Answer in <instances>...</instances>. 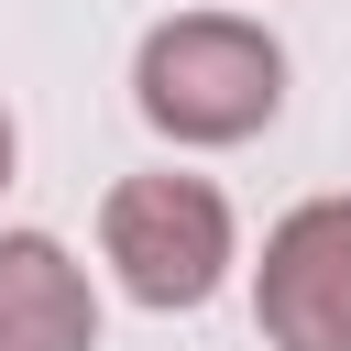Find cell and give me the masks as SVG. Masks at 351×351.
<instances>
[{"label":"cell","instance_id":"cell-1","mask_svg":"<svg viewBox=\"0 0 351 351\" xmlns=\"http://www.w3.org/2000/svg\"><path fill=\"white\" fill-rule=\"evenodd\" d=\"M132 110L165 143H186V154L252 143L285 110V44L263 22H241V11H176L132 55Z\"/></svg>","mask_w":351,"mask_h":351},{"label":"cell","instance_id":"cell-2","mask_svg":"<svg viewBox=\"0 0 351 351\" xmlns=\"http://www.w3.org/2000/svg\"><path fill=\"white\" fill-rule=\"evenodd\" d=\"M99 252H110V274L143 296V307H208L219 296V274H230V197L208 186V176H121L110 197H99Z\"/></svg>","mask_w":351,"mask_h":351},{"label":"cell","instance_id":"cell-3","mask_svg":"<svg viewBox=\"0 0 351 351\" xmlns=\"http://www.w3.org/2000/svg\"><path fill=\"white\" fill-rule=\"evenodd\" d=\"M252 329L274 351H351V197H307L263 230Z\"/></svg>","mask_w":351,"mask_h":351},{"label":"cell","instance_id":"cell-4","mask_svg":"<svg viewBox=\"0 0 351 351\" xmlns=\"http://www.w3.org/2000/svg\"><path fill=\"white\" fill-rule=\"evenodd\" d=\"M0 351H99V285L55 230H0Z\"/></svg>","mask_w":351,"mask_h":351},{"label":"cell","instance_id":"cell-5","mask_svg":"<svg viewBox=\"0 0 351 351\" xmlns=\"http://www.w3.org/2000/svg\"><path fill=\"white\" fill-rule=\"evenodd\" d=\"M0 186H11V110H0Z\"/></svg>","mask_w":351,"mask_h":351}]
</instances>
